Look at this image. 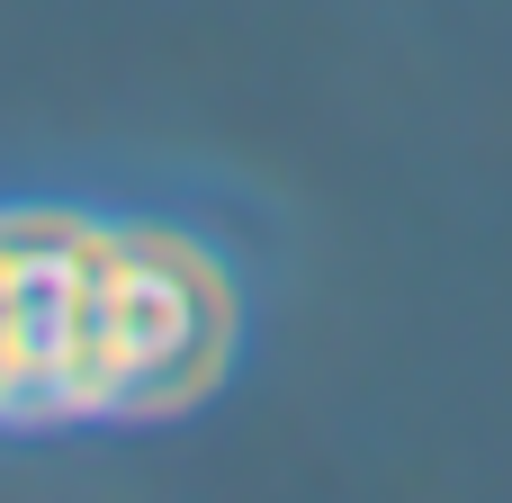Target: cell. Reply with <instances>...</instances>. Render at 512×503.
I'll use <instances>...</instances> for the list:
<instances>
[{
  "mask_svg": "<svg viewBox=\"0 0 512 503\" xmlns=\"http://www.w3.org/2000/svg\"><path fill=\"white\" fill-rule=\"evenodd\" d=\"M234 279L171 225L0 207V432L162 423L234 369Z\"/></svg>",
  "mask_w": 512,
  "mask_h": 503,
  "instance_id": "obj_1",
  "label": "cell"
}]
</instances>
